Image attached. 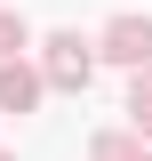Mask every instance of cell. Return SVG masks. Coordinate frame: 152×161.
Wrapping results in <instances>:
<instances>
[{"label":"cell","instance_id":"3957f363","mask_svg":"<svg viewBox=\"0 0 152 161\" xmlns=\"http://www.w3.org/2000/svg\"><path fill=\"white\" fill-rule=\"evenodd\" d=\"M32 97H40V73H24V64H0V105H8V113H32Z\"/></svg>","mask_w":152,"mask_h":161},{"label":"cell","instance_id":"7a4b0ae2","mask_svg":"<svg viewBox=\"0 0 152 161\" xmlns=\"http://www.w3.org/2000/svg\"><path fill=\"white\" fill-rule=\"evenodd\" d=\"M48 80H56V89H80V80H88V48H80V32H56V40H48Z\"/></svg>","mask_w":152,"mask_h":161},{"label":"cell","instance_id":"6da1fadb","mask_svg":"<svg viewBox=\"0 0 152 161\" xmlns=\"http://www.w3.org/2000/svg\"><path fill=\"white\" fill-rule=\"evenodd\" d=\"M104 57L112 64H152V24L144 16H112L104 24Z\"/></svg>","mask_w":152,"mask_h":161},{"label":"cell","instance_id":"5b68a950","mask_svg":"<svg viewBox=\"0 0 152 161\" xmlns=\"http://www.w3.org/2000/svg\"><path fill=\"white\" fill-rule=\"evenodd\" d=\"M136 121H152V80H136Z\"/></svg>","mask_w":152,"mask_h":161},{"label":"cell","instance_id":"277c9868","mask_svg":"<svg viewBox=\"0 0 152 161\" xmlns=\"http://www.w3.org/2000/svg\"><path fill=\"white\" fill-rule=\"evenodd\" d=\"M16 48H24V16H0V64L16 57Z\"/></svg>","mask_w":152,"mask_h":161}]
</instances>
